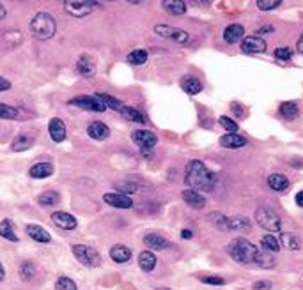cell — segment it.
<instances>
[{"label": "cell", "instance_id": "1", "mask_svg": "<svg viewBox=\"0 0 303 290\" xmlns=\"http://www.w3.org/2000/svg\"><path fill=\"white\" fill-rule=\"evenodd\" d=\"M215 174L198 160H191L186 165V170H184V182L190 189L193 191H213L215 188Z\"/></svg>", "mask_w": 303, "mask_h": 290}, {"label": "cell", "instance_id": "2", "mask_svg": "<svg viewBox=\"0 0 303 290\" xmlns=\"http://www.w3.org/2000/svg\"><path fill=\"white\" fill-rule=\"evenodd\" d=\"M57 32V22L50 13H37L32 20H30V34L39 41H48L55 36Z\"/></svg>", "mask_w": 303, "mask_h": 290}, {"label": "cell", "instance_id": "3", "mask_svg": "<svg viewBox=\"0 0 303 290\" xmlns=\"http://www.w3.org/2000/svg\"><path fill=\"white\" fill-rule=\"evenodd\" d=\"M227 253L231 255L236 262H239V264H254V258H256L257 255V248L254 246L248 239L238 237V239L229 243Z\"/></svg>", "mask_w": 303, "mask_h": 290}, {"label": "cell", "instance_id": "4", "mask_svg": "<svg viewBox=\"0 0 303 290\" xmlns=\"http://www.w3.org/2000/svg\"><path fill=\"white\" fill-rule=\"evenodd\" d=\"M101 9V4L96 0H68L64 2V11L75 18H85V16Z\"/></svg>", "mask_w": 303, "mask_h": 290}, {"label": "cell", "instance_id": "5", "mask_svg": "<svg viewBox=\"0 0 303 290\" xmlns=\"http://www.w3.org/2000/svg\"><path fill=\"white\" fill-rule=\"evenodd\" d=\"M256 222L261 229L268 230V232H280L282 230V220L275 210H271L270 207H259L256 210Z\"/></svg>", "mask_w": 303, "mask_h": 290}, {"label": "cell", "instance_id": "6", "mask_svg": "<svg viewBox=\"0 0 303 290\" xmlns=\"http://www.w3.org/2000/svg\"><path fill=\"white\" fill-rule=\"evenodd\" d=\"M75 258L85 267H97L101 264V255L96 248L87 246V244H75L71 248Z\"/></svg>", "mask_w": 303, "mask_h": 290}, {"label": "cell", "instance_id": "7", "mask_svg": "<svg viewBox=\"0 0 303 290\" xmlns=\"http://www.w3.org/2000/svg\"><path fill=\"white\" fill-rule=\"evenodd\" d=\"M155 32L160 37H165V39H170L177 44H186L190 41V36H188L186 30L177 29V27L172 25H155Z\"/></svg>", "mask_w": 303, "mask_h": 290}, {"label": "cell", "instance_id": "8", "mask_svg": "<svg viewBox=\"0 0 303 290\" xmlns=\"http://www.w3.org/2000/svg\"><path fill=\"white\" fill-rule=\"evenodd\" d=\"M131 140L135 141V145L140 147L142 153L147 154L149 151H153L158 143V136H156L153 131H147V129H137L131 133Z\"/></svg>", "mask_w": 303, "mask_h": 290}, {"label": "cell", "instance_id": "9", "mask_svg": "<svg viewBox=\"0 0 303 290\" xmlns=\"http://www.w3.org/2000/svg\"><path fill=\"white\" fill-rule=\"evenodd\" d=\"M68 105L87 110V112H96V113H101L107 110V106L97 98H92V96H78V98H73V99H69Z\"/></svg>", "mask_w": 303, "mask_h": 290}, {"label": "cell", "instance_id": "10", "mask_svg": "<svg viewBox=\"0 0 303 290\" xmlns=\"http://www.w3.org/2000/svg\"><path fill=\"white\" fill-rule=\"evenodd\" d=\"M52 222H54L55 227H59L61 230H66V232H71L78 227V222L73 214L66 212V210H57V212L52 214Z\"/></svg>", "mask_w": 303, "mask_h": 290}, {"label": "cell", "instance_id": "11", "mask_svg": "<svg viewBox=\"0 0 303 290\" xmlns=\"http://www.w3.org/2000/svg\"><path fill=\"white\" fill-rule=\"evenodd\" d=\"M103 202L112 207H117V209H131L133 207V200L128 195H123V193H105Z\"/></svg>", "mask_w": 303, "mask_h": 290}, {"label": "cell", "instance_id": "12", "mask_svg": "<svg viewBox=\"0 0 303 290\" xmlns=\"http://www.w3.org/2000/svg\"><path fill=\"white\" fill-rule=\"evenodd\" d=\"M241 50L245 51V53H263V51H266V41L259 36L243 37Z\"/></svg>", "mask_w": 303, "mask_h": 290}, {"label": "cell", "instance_id": "13", "mask_svg": "<svg viewBox=\"0 0 303 290\" xmlns=\"http://www.w3.org/2000/svg\"><path fill=\"white\" fill-rule=\"evenodd\" d=\"M48 133H50V138L55 141V143H61V141L66 140V124L62 119L55 117L48 122Z\"/></svg>", "mask_w": 303, "mask_h": 290}, {"label": "cell", "instance_id": "14", "mask_svg": "<svg viewBox=\"0 0 303 290\" xmlns=\"http://www.w3.org/2000/svg\"><path fill=\"white\" fill-rule=\"evenodd\" d=\"M87 134H89L92 140H105L110 136V127L101 120H92V122L87 126Z\"/></svg>", "mask_w": 303, "mask_h": 290}, {"label": "cell", "instance_id": "15", "mask_svg": "<svg viewBox=\"0 0 303 290\" xmlns=\"http://www.w3.org/2000/svg\"><path fill=\"white\" fill-rule=\"evenodd\" d=\"M27 234L32 241L36 243H41V244H48L52 241V236L48 234L46 229H43L41 225H36V223H30L27 225Z\"/></svg>", "mask_w": 303, "mask_h": 290}, {"label": "cell", "instance_id": "16", "mask_svg": "<svg viewBox=\"0 0 303 290\" xmlns=\"http://www.w3.org/2000/svg\"><path fill=\"white\" fill-rule=\"evenodd\" d=\"M220 145L225 147V149H241V147L246 145V138L238 133H232V134L227 133L220 138Z\"/></svg>", "mask_w": 303, "mask_h": 290}, {"label": "cell", "instance_id": "17", "mask_svg": "<svg viewBox=\"0 0 303 290\" xmlns=\"http://www.w3.org/2000/svg\"><path fill=\"white\" fill-rule=\"evenodd\" d=\"M243 37H245V29H243L239 23H232V25H229L227 29L224 30V39L225 43L229 44L239 43V41H243Z\"/></svg>", "mask_w": 303, "mask_h": 290}, {"label": "cell", "instance_id": "18", "mask_svg": "<svg viewBox=\"0 0 303 290\" xmlns=\"http://www.w3.org/2000/svg\"><path fill=\"white\" fill-rule=\"evenodd\" d=\"M76 71L85 78H92L96 75V65H94V60L87 55H82L76 62Z\"/></svg>", "mask_w": 303, "mask_h": 290}, {"label": "cell", "instance_id": "19", "mask_svg": "<svg viewBox=\"0 0 303 290\" xmlns=\"http://www.w3.org/2000/svg\"><path fill=\"white\" fill-rule=\"evenodd\" d=\"M144 244L149 248V251L151 250H167V248L170 246V243L165 239L163 236H160V234H147V236L144 237Z\"/></svg>", "mask_w": 303, "mask_h": 290}, {"label": "cell", "instance_id": "20", "mask_svg": "<svg viewBox=\"0 0 303 290\" xmlns=\"http://www.w3.org/2000/svg\"><path fill=\"white\" fill-rule=\"evenodd\" d=\"M179 85H181V89L186 92V94L195 96V94H198V92H202L200 80H198V78H195V77H191V75H186V77L181 78Z\"/></svg>", "mask_w": 303, "mask_h": 290}, {"label": "cell", "instance_id": "21", "mask_svg": "<svg viewBox=\"0 0 303 290\" xmlns=\"http://www.w3.org/2000/svg\"><path fill=\"white\" fill-rule=\"evenodd\" d=\"M181 196H183L184 202L190 207H193V209H202V207L206 205V198L198 191H193V189H184V191L181 193Z\"/></svg>", "mask_w": 303, "mask_h": 290}, {"label": "cell", "instance_id": "22", "mask_svg": "<svg viewBox=\"0 0 303 290\" xmlns=\"http://www.w3.org/2000/svg\"><path fill=\"white\" fill-rule=\"evenodd\" d=\"M110 258L117 264H126L131 258V250L124 244H116L114 248H110Z\"/></svg>", "mask_w": 303, "mask_h": 290}, {"label": "cell", "instance_id": "23", "mask_svg": "<svg viewBox=\"0 0 303 290\" xmlns=\"http://www.w3.org/2000/svg\"><path fill=\"white\" fill-rule=\"evenodd\" d=\"M54 174V165L52 163H36V165H32L30 167V170H29V175L32 179H46V177H50V175Z\"/></svg>", "mask_w": 303, "mask_h": 290}, {"label": "cell", "instance_id": "24", "mask_svg": "<svg viewBox=\"0 0 303 290\" xmlns=\"http://www.w3.org/2000/svg\"><path fill=\"white\" fill-rule=\"evenodd\" d=\"M138 265H140V269L144 272H151L153 269L156 267V255L149 250L142 251V253L138 255Z\"/></svg>", "mask_w": 303, "mask_h": 290}, {"label": "cell", "instance_id": "25", "mask_svg": "<svg viewBox=\"0 0 303 290\" xmlns=\"http://www.w3.org/2000/svg\"><path fill=\"white\" fill-rule=\"evenodd\" d=\"M162 6L167 13H170L174 16H181L186 13V4H184L183 0H163Z\"/></svg>", "mask_w": 303, "mask_h": 290}, {"label": "cell", "instance_id": "26", "mask_svg": "<svg viewBox=\"0 0 303 290\" xmlns=\"http://www.w3.org/2000/svg\"><path fill=\"white\" fill-rule=\"evenodd\" d=\"M0 237H4V239L11 241V243H18V236H16L15 232V227H13V222L9 220V218H6V220H2L0 222Z\"/></svg>", "mask_w": 303, "mask_h": 290}, {"label": "cell", "instance_id": "27", "mask_svg": "<svg viewBox=\"0 0 303 290\" xmlns=\"http://www.w3.org/2000/svg\"><path fill=\"white\" fill-rule=\"evenodd\" d=\"M268 186H270L273 191H285L289 188V179L282 174H271L268 177Z\"/></svg>", "mask_w": 303, "mask_h": 290}, {"label": "cell", "instance_id": "28", "mask_svg": "<svg viewBox=\"0 0 303 290\" xmlns=\"http://www.w3.org/2000/svg\"><path fill=\"white\" fill-rule=\"evenodd\" d=\"M97 99H99L103 105L107 106V108H110V110H114V112H123L124 110V103L121 101V99H117V98H114V96H109V94H97L96 96Z\"/></svg>", "mask_w": 303, "mask_h": 290}, {"label": "cell", "instance_id": "29", "mask_svg": "<svg viewBox=\"0 0 303 290\" xmlns=\"http://www.w3.org/2000/svg\"><path fill=\"white\" fill-rule=\"evenodd\" d=\"M32 143H34V140L30 136H27V134H18V136L13 140L11 151H15V153H23V151L30 149Z\"/></svg>", "mask_w": 303, "mask_h": 290}, {"label": "cell", "instance_id": "30", "mask_svg": "<svg viewBox=\"0 0 303 290\" xmlns=\"http://www.w3.org/2000/svg\"><path fill=\"white\" fill-rule=\"evenodd\" d=\"M227 230H250V220L245 216L227 218Z\"/></svg>", "mask_w": 303, "mask_h": 290}, {"label": "cell", "instance_id": "31", "mask_svg": "<svg viewBox=\"0 0 303 290\" xmlns=\"http://www.w3.org/2000/svg\"><path fill=\"white\" fill-rule=\"evenodd\" d=\"M254 264H256L257 267L271 269V267H275V258H273V255L268 253V251H257L256 258H254Z\"/></svg>", "mask_w": 303, "mask_h": 290}, {"label": "cell", "instance_id": "32", "mask_svg": "<svg viewBox=\"0 0 303 290\" xmlns=\"http://www.w3.org/2000/svg\"><path fill=\"white\" fill-rule=\"evenodd\" d=\"M278 113H280L284 119H296V117L299 115V110H298V105L292 101H285L280 105V108H278Z\"/></svg>", "mask_w": 303, "mask_h": 290}, {"label": "cell", "instance_id": "33", "mask_svg": "<svg viewBox=\"0 0 303 290\" xmlns=\"http://www.w3.org/2000/svg\"><path fill=\"white\" fill-rule=\"evenodd\" d=\"M278 243H280V246L284 244L287 250H299V248H301V243H299L298 237H296L294 234H289V232H280Z\"/></svg>", "mask_w": 303, "mask_h": 290}, {"label": "cell", "instance_id": "34", "mask_svg": "<svg viewBox=\"0 0 303 290\" xmlns=\"http://www.w3.org/2000/svg\"><path fill=\"white\" fill-rule=\"evenodd\" d=\"M261 246H263L264 251H268V253H277V251H280V243H278V239L275 236H271V234H268V236L261 237Z\"/></svg>", "mask_w": 303, "mask_h": 290}, {"label": "cell", "instance_id": "35", "mask_svg": "<svg viewBox=\"0 0 303 290\" xmlns=\"http://www.w3.org/2000/svg\"><path fill=\"white\" fill-rule=\"evenodd\" d=\"M124 117H126L128 120H131V122H138V124H145V117H144V113L142 112H138L137 108H133V106H124V110L123 112Z\"/></svg>", "mask_w": 303, "mask_h": 290}, {"label": "cell", "instance_id": "36", "mask_svg": "<svg viewBox=\"0 0 303 290\" xmlns=\"http://www.w3.org/2000/svg\"><path fill=\"white\" fill-rule=\"evenodd\" d=\"M147 51L145 50H133L128 53V62L131 65H144L147 62Z\"/></svg>", "mask_w": 303, "mask_h": 290}, {"label": "cell", "instance_id": "37", "mask_svg": "<svg viewBox=\"0 0 303 290\" xmlns=\"http://www.w3.org/2000/svg\"><path fill=\"white\" fill-rule=\"evenodd\" d=\"M37 200H39V203L43 207H52L55 205V203H59V200H61V195L55 191H44L41 193L39 196H37Z\"/></svg>", "mask_w": 303, "mask_h": 290}, {"label": "cell", "instance_id": "38", "mask_svg": "<svg viewBox=\"0 0 303 290\" xmlns=\"http://www.w3.org/2000/svg\"><path fill=\"white\" fill-rule=\"evenodd\" d=\"M34 276H36V265H34L32 262H23V264L20 265V278H22L23 281H32Z\"/></svg>", "mask_w": 303, "mask_h": 290}, {"label": "cell", "instance_id": "39", "mask_svg": "<svg viewBox=\"0 0 303 290\" xmlns=\"http://www.w3.org/2000/svg\"><path fill=\"white\" fill-rule=\"evenodd\" d=\"M208 220H210L217 229L227 232V216H224L222 212H211L210 216H208Z\"/></svg>", "mask_w": 303, "mask_h": 290}, {"label": "cell", "instance_id": "40", "mask_svg": "<svg viewBox=\"0 0 303 290\" xmlns=\"http://www.w3.org/2000/svg\"><path fill=\"white\" fill-rule=\"evenodd\" d=\"M55 290H78L76 288V283L73 281L68 276H61V278L55 281Z\"/></svg>", "mask_w": 303, "mask_h": 290}, {"label": "cell", "instance_id": "41", "mask_svg": "<svg viewBox=\"0 0 303 290\" xmlns=\"http://www.w3.org/2000/svg\"><path fill=\"white\" fill-rule=\"evenodd\" d=\"M18 117V110L15 106H9L4 105V103H0V119H6V120H11Z\"/></svg>", "mask_w": 303, "mask_h": 290}, {"label": "cell", "instance_id": "42", "mask_svg": "<svg viewBox=\"0 0 303 290\" xmlns=\"http://www.w3.org/2000/svg\"><path fill=\"white\" fill-rule=\"evenodd\" d=\"M218 122H220V126L224 127L225 131H229V133H236L238 131V124L234 122L232 119H229V117H225V115H222L220 119H218Z\"/></svg>", "mask_w": 303, "mask_h": 290}, {"label": "cell", "instance_id": "43", "mask_svg": "<svg viewBox=\"0 0 303 290\" xmlns=\"http://www.w3.org/2000/svg\"><path fill=\"white\" fill-rule=\"evenodd\" d=\"M280 4V0H257V8L261 11H271V9H277Z\"/></svg>", "mask_w": 303, "mask_h": 290}, {"label": "cell", "instance_id": "44", "mask_svg": "<svg viewBox=\"0 0 303 290\" xmlns=\"http://www.w3.org/2000/svg\"><path fill=\"white\" fill-rule=\"evenodd\" d=\"M291 57H292V50L291 48H287V46H280V48H277L275 50V58L277 60H291Z\"/></svg>", "mask_w": 303, "mask_h": 290}, {"label": "cell", "instance_id": "45", "mask_svg": "<svg viewBox=\"0 0 303 290\" xmlns=\"http://www.w3.org/2000/svg\"><path fill=\"white\" fill-rule=\"evenodd\" d=\"M116 188L119 189V193H123V195L138 191V188H137V184H135V182H119V184H116Z\"/></svg>", "mask_w": 303, "mask_h": 290}, {"label": "cell", "instance_id": "46", "mask_svg": "<svg viewBox=\"0 0 303 290\" xmlns=\"http://www.w3.org/2000/svg\"><path fill=\"white\" fill-rule=\"evenodd\" d=\"M202 283H208V285H225V279L220 278V276H204V278H200Z\"/></svg>", "mask_w": 303, "mask_h": 290}, {"label": "cell", "instance_id": "47", "mask_svg": "<svg viewBox=\"0 0 303 290\" xmlns=\"http://www.w3.org/2000/svg\"><path fill=\"white\" fill-rule=\"evenodd\" d=\"M254 290H270L271 288V281H268V279H261V281H256L252 285Z\"/></svg>", "mask_w": 303, "mask_h": 290}, {"label": "cell", "instance_id": "48", "mask_svg": "<svg viewBox=\"0 0 303 290\" xmlns=\"http://www.w3.org/2000/svg\"><path fill=\"white\" fill-rule=\"evenodd\" d=\"M231 110H232V112H234L238 117H243V115H245V110H243V106L239 105V103H232V105H231Z\"/></svg>", "mask_w": 303, "mask_h": 290}, {"label": "cell", "instance_id": "49", "mask_svg": "<svg viewBox=\"0 0 303 290\" xmlns=\"http://www.w3.org/2000/svg\"><path fill=\"white\" fill-rule=\"evenodd\" d=\"M11 89V82L6 80L4 77H0V92H8Z\"/></svg>", "mask_w": 303, "mask_h": 290}, {"label": "cell", "instance_id": "50", "mask_svg": "<svg viewBox=\"0 0 303 290\" xmlns=\"http://www.w3.org/2000/svg\"><path fill=\"white\" fill-rule=\"evenodd\" d=\"M273 25H264V27H261V29H257V34H259V37H261V34H271L273 32Z\"/></svg>", "mask_w": 303, "mask_h": 290}, {"label": "cell", "instance_id": "51", "mask_svg": "<svg viewBox=\"0 0 303 290\" xmlns=\"http://www.w3.org/2000/svg\"><path fill=\"white\" fill-rule=\"evenodd\" d=\"M294 202H296V205H298V207H303V191H298V193H296Z\"/></svg>", "mask_w": 303, "mask_h": 290}, {"label": "cell", "instance_id": "52", "mask_svg": "<svg viewBox=\"0 0 303 290\" xmlns=\"http://www.w3.org/2000/svg\"><path fill=\"white\" fill-rule=\"evenodd\" d=\"M181 237H183V239H191V237H193V232L188 230V229H184L183 232H181Z\"/></svg>", "mask_w": 303, "mask_h": 290}, {"label": "cell", "instance_id": "53", "mask_svg": "<svg viewBox=\"0 0 303 290\" xmlns=\"http://www.w3.org/2000/svg\"><path fill=\"white\" fill-rule=\"evenodd\" d=\"M296 46H298V51H299V53H303V34L298 37V43H296Z\"/></svg>", "mask_w": 303, "mask_h": 290}, {"label": "cell", "instance_id": "54", "mask_svg": "<svg viewBox=\"0 0 303 290\" xmlns=\"http://www.w3.org/2000/svg\"><path fill=\"white\" fill-rule=\"evenodd\" d=\"M6 15H8V11H6L4 4L0 2V20H4V18H6Z\"/></svg>", "mask_w": 303, "mask_h": 290}, {"label": "cell", "instance_id": "55", "mask_svg": "<svg viewBox=\"0 0 303 290\" xmlns=\"http://www.w3.org/2000/svg\"><path fill=\"white\" fill-rule=\"evenodd\" d=\"M6 278V269H4V265H2V262H0V281Z\"/></svg>", "mask_w": 303, "mask_h": 290}, {"label": "cell", "instance_id": "56", "mask_svg": "<svg viewBox=\"0 0 303 290\" xmlns=\"http://www.w3.org/2000/svg\"><path fill=\"white\" fill-rule=\"evenodd\" d=\"M156 290H170V288H165V286H160V288H156Z\"/></svg>", "mask_w": 303, "mask_h": 290}]
</instances>
